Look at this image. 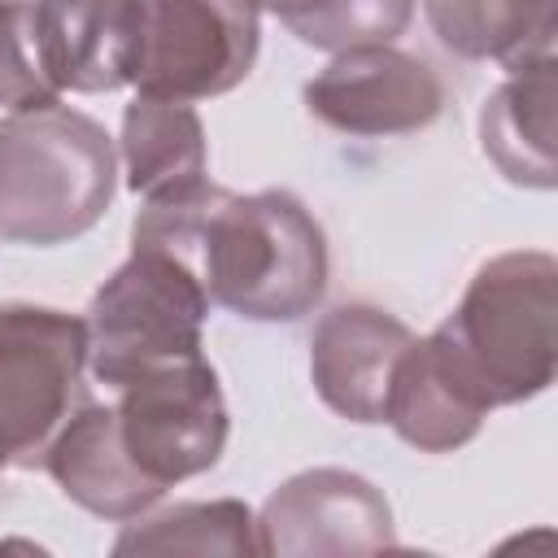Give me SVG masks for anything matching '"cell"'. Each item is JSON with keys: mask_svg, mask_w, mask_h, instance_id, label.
<instances>
[{"mask_svg": "<svg viewBox=\"0 0 558 558\" xmlns=\"http://www.w3.org/2000/svg\"><path fill=\"white\" fill-rule=\"evenodd\" d=\"M4 466H9V462H4V458H0V471H4Z\"/></svg>", "mask_w": 558, "mask_h": 558, "instance_id": "21", "label": "cell"}, {"mask_svg": "<svg viewBox=\"0 0 558 558\" xmlns=\"http://www.w3.org/2000/svg\"><path fill=\"white\" fill-rule=\"evenodd\" d=\"M44 65L57 92H118L131 83L140 0H35Z\"/></svg>", "mask_w": 558, "mask_h": 558, "instance_id": "13", "label": "cell"}, {"mask_svg": "<svg viewBox=\"0 0 558 558\" xmlns=\"http://www.w3.org/2000/svg\"><path fill=\"white\" fill-rule=\"evenodd\" d=\"M305 109L344 135H405L440 118L445 83L392 44H357L305 83Z\"/></svg>", "mask_w": 558, "mask_h": 558, "instance_id": "9", "label": "cell"}, {"mask_svg": "<svg viewBox=\"0 0 558 558\" xmlns=\"http://www.w3.org/2000/svg\"><path fill=\"white\" fill-rule=\"evenodd\" d=\"M554 105H558V61L536 57L527 65H514L480 109V148L519 187L549 192L558 183Z\"/></svg>", "mask_w": 558, "mask_h": 558, "instance_id": "14", "label": "cell"}, {"mask_svg": "<svg viewBox=\"0 0 558 558\" xmlns=\"http://www.w3.org/2000/svg\"><path fill=\"white\" fill-rule=\"evenodd\" d=\"M423 13L453 57L506 70L554 57L558 0H423Z\"/></svg>", "mask_w": 558, "mask_h": 558, "instance_id": "16", "label": "cell"}, {"mask_svg": "<svg viewBox=\"0 0 558 558\" xmlns=\"http://www.w3.org/2000/svg\"><path fill=\"white\" fill-rule=\"evenodd\" d=\"M257 554L323 558V554H379L397 545L388 497L357 471L314 466L283 480L253 514Z\"/></svg>", "mask_w": 558, "mask_h": 558, "instance_id": "8", "label": "cell"}, {"mask_svg": "<svg viewBox=\"0 0 558 558\" xmlns=\"http://www.w3.org/2000/svg\"><path fill=\"white\" fill-rule=\"evenodd\" d=\"M113 554H257L253 510L235 497L218 501H179L161 514L126 519V532L113 541Z\"/></svg>", "mask_w": 558, "mask_h": 558, "instance_id": "17", "label": "cell"}, {"mask_svg": "<svg viewBox=\"0 0 558 558\" xmlns=\"http://www.w3.org/2000/svg\"><path fill=\"white\" fill-rule=\"evenodd\" d=\"M113 392L122 449L157 488H174L218 466L231 418L218 371L205 362V353L161 362Z\"/></svg>", "mask_w": 558, "mask_h": 558, "instance_id": "7", "label": "cell"}, {"mask_svg": "<svg viewBox=\"0 0 558 558\" xmlns=\"http://www.w3.org/2000/svg\"><path fill=\"white\" fill-rule=\"evenodd\" d=\"M257 48V0H140L131 87L157 100H209L248 78Z\"/></svg>", "mask_w": 558, "mask_h": 558, "instance_id": "6", "label": "cell"}, {"mask_svg": "<svg viewBox=\"0 0 558 558\" xmlns=\"http://www.w3.org/2000/svg\"><path fill=\"white\" fill-rule=\"evenodd\" d=\"M57 100L61 92L44 65L35 0H0V105L17 113V109H44Z\"/></svg>", "mask_w": 558, "mask_h": 558, "instance_id": "19", "label": "cell"}, {"mask_svg": "<svg viewBox=\"0 0 558 558\" xmlns=\"http://www.w3.org/2000/svg\"><path fill=\"white\" fill-rule=\"evenodd\" d=\"M122 166L126 187L144 201H166L201 187L209 179L205 122L183 100L135 96L122 109Z\"/></svg>", "mask_w": 558, "mask_h": 558, "instance_id": "15", "label": "cell"}, {"mask_svg": "<svg viewBox=\"0 0 558 558\" xmlns=\"http://www.w3.org/2000/svg\"><path fill=\"white\" fill-rule=\"evenodd\" d=\"M209 292L192 262L161 244H131V257L92 292L87 323V366L105 388L205 353Z\"/></svg>", "mask_w": 558, "mask_h": 558, "instance_id": "4", "label": "cell"}, {"mask_svg": "<svg viewBox=\"0 0 558 558\" xmlns=\"http://www.w3.org/2000/svg\"><path fill=\"white\" fill-rule=\"evenodd\" d=\"M318 0H257V9H266V13H275L279 22H288V17H301L305 9H314Z\"/></svg>", "mask_w": 558, "mask_h": 558, "instance_id": "20", "label": "cell"}, {"mask_svg": "<svg viewBox=\"0 0 558 558\" xmlns=\"http://www.w3.org/2000/svg\"><path fill=\"white\" fill-rule=\"evenodd\" d=\"M484 418L488 405L449 357L445 340L436 331L423 340L414 336L392 366L384 423L418 453H453L480 436Z\"/></svg>", "mask_w": 558, "mask_h": 558, "instance_id": "12", "label": "cell"}, {"mask_svg": "<svg viewBox=\"0 0 558 558\" xmlns=\"http://www.w3.org/2000/svg\"><path fill=\"white\" fill-rule=\"evenodd\" d=\"M436 336L488 410L541 397L558 362V262L541 248L488 257Z\"/></svg>", "mask_w": 558, "mask_h": 558, "instance_id": "3", "label": "cell"}, {"mask_svg": "<svg viewBox=\"0 0 558 558\" xmlns=\"http://www.w3.org/2000/svg\"><path fill=\"white\" fill-rule=\"evenodd\" d=\"M87 323L78 314L0 301V458L31 471L87 397Z\"/></svg>", "mask_w": 558, "mask_h": 558, "instance_id": "5", "label": "cell"}, {"mask_svg": "<svg viewBox=\"0 0 558 558\" xmlns=\"http://www.w3.org/2000/svg\"><path fill=\"white\" fill-rule=\"evenodd\" d=\"M414 331L366 301L331 305L310 336V379L327 410L349 423H384L392 366Z\"/></svg>", "mask_w": 558, "mask_h": 558, "instance_id": "10", "label": "cell"}, {"mask_svg": "<svg viewBox=\"0 0 558 558\" xmlns=\"http://www.w3.org/2000/svg\"><path fill=\"white\" fill-rule=\"evenodd\" d=\"M44 471L74 506L109 523L148 514L166 493L126 458L113 405H100L92 397H83L48 440Z\"/></svg>", "mask_w": 558, "mask_h": 558, "instance_id": "11", "label": "cell"}, {"mask_svg": "<svg viewBox=\"0 0 558 558\" xmlns=\"http://www.w3.org/2000/svg\"><path fill=\"white\" fill-rule=\"evenodd\" d=\"M410 17L414 0H318L283 26L310 48L344 52L357 44H392L397 35H405Z\"/></svg>", "mask_w": 558, "mask_h": 558, "instance_id": "18", "label": "cell"}, {"mask_svg": "<svg viewBox=\"0 0 558 558\" xmlns=\"http://www.w3.org/2000/svg\"><path fill=\"white\" fill-rule=\"evenodd\" d=\"M118 192L109 131L70 105L0 118V240L52 248L92 231Z\"/></svg>", "mask_w": 558, "mask_h": 558, "instance_id": "2", "label": "cell"}, {"mask_svg": "<svg viewBox=\"0 0 558 558\" xmlns=\"http://www.w3.org/2000/svg\"><path fill=\"white\" fill-rule=\"evenodd\" d=\"M131 244L179 253L214 305L253 323H296L327 292V235L283 187L240 196L205 179L183 196L144 201Z\"/></svg>", "mask_w": 558, "mask_h": 558, "instance_id": "1", "label": "cell"}]
</instances>
